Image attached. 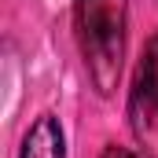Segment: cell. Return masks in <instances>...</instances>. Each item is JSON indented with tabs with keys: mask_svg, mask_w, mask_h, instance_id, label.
<instances>
[{
	"mask_svg": "<svg viewBox=\"0 0 158 158\" xmlns=\"http://www.w3.org/2000/svg\"><path fill=\"white\" fill-rule=\"evenodd\" d=\"M103 158H147V155L136 151V147H118V143H110V147L103 151Z\"/></svg>",
	"mask_w": 158,
	"mask_h": 158,
	"instance_id": "obj_4",
	"label": "cell"
},
{
	"mask_svg": "<svg viewBox=\"0 0 158 158\" xmlns=\"http://www.w3.org/2000/svg\"><path fill=\"white\" fill-rule=\"evenodd\" d=\"M74 26L85 70L99 96H114L125 63L129 0H74Z\"/></svg>",
	"mask_w": 158,
	"mask_h": 158,
	"instance_id": "obj_1",
	"label": "cell"
},
{
	"mask_svg": "<svg viewBox=\"0 0 158 158\" xmlns=\"http://www.w3.org/2000/svg\"><path fill=\"white\" fill-rule=\"evenodd\" d=\"M19 158H66V136H63V125L55 114H40L26 129Z\"/></svg>",
	"mask_w": 158,
	"mask_h": 158,
	"instance_id": "obj_3",
	"label": "cell"
},
{
	"mask_svg": "<svg viewBox=\"0 0 158 158\" xmlns=\"http://www.w3.org/2000/svg\"><path fill=\"white\" fill-rule=\"evenodd\" d=\"M129 118H132V129L140 136L158 118V33L143 44L136 81H132V96H129Z\"/></svg>",
	"mask_w": 158,
	"mask_h": 158,
	"instance_id": "obj_2",
	"label": "cell"
}]
</instances>
